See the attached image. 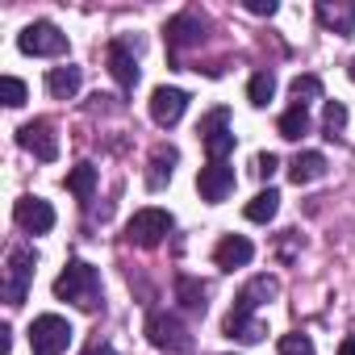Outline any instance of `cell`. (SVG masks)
Here are the masks:
<instances>
[{
  "label": "cell",
  "instance_id": "2e32d148",
  "mask_svg": "<svg viewBox=\"0 0 355 355\" xmlns=\"http://www.w3.org/2000/svg\"><path fill=\"white\" fill-rule=\"evenodd\" d=\"M175 163H180V150H175V146L163 142V146L150 150V171H146V189H150V193H159V189L171 180V167H175Z\"/></svg>",
  "mask_w": 355,
  "mask_h": 355
},
{
  "label": "cell",
  "instance_id": "f546056e",
  "mask_svg": "<svg viewBox=\"0 0 355 355\" xmlns=\"http://www.w3.org/2000/svg\"><path fill=\"white\" fill-rule=\"evenodd\" d=\"M247 13H255V17H272V13H276V0H247Z\"/></svg>",
  "mask_w": 355,
  "mask_h": 355
},
{
  "label": "cell",
  "instance_id": "e0dca14e",
  "mask_svg": "<svg viewBox=\"0 0 355 355\" xmlns=\"http://www.w3.org/2000/svg\"><path fill=\"white\" fill-rule=\"evenodd\" d=\"M322 175H326V155H322V150H301V155L288 163V180H293L297 189L322 180Z\"/></svg>",
  "mask_w": 355,
  "mask_h": 355
},
{
  "label": "cell",
  "instance_id": "44dd1931",
  "mask_svg": "<svg viewBox=\"0 0 355 355\" xmlns=\"http://www.w3.org/2000/svg\"><path fill=\"white\" fill-rule=\"evenodd\" d=\"M222 330L230 334V338H239V343H259L268 330L255 322V318H243V313H226V322H222Z\"/></svg>",
  "mask_w": 355,
  "mask_h": 355
},
{
  "label": "cell",
  "instance_id": "4dcf8cb0",
  "mask_svg": "<svg viewBox=\"0 0 355 355\" xmlns=\"http://www.w3.org/2000/svg\"><path fill=\"white\" fill-rule=\"evenodd\" d=\"M276 167H280V159H276V155H259V159H255V171L263 175V180H268V175H276Z\"/></svg>",
  "mask_w": 355,
  "mask_h": 355
},
{
  "label": "cell",
  "instance_id": "5b68a950",
  "mask_svg": "<svg viewBox=\"0 0 355 355\" xmlns=\"http://www.w3.org/2000/svg\"><path fill=\"white\" fill-rule=\"evenodd\" d=\"M171 226H175L171 214L150 205V209H138V214L125 222V239H130L134 247H146V251H150V247H159V243L171 234Z\"/></svg>",
  "mask_w": 355,
  "mask_h": 355
},
{
  "label": "cell",
  "instance_id": "7402d4cb",
  "mask_svg": "<svg viewBox=\"0 0 355 355\" xmlns=\"http://www.w3.org/2000/svg\"><path fill=\"white\" fill-rule=\"evenodd\" d=\"M67 189H71L80 201H92V193H96V167H92V163L71 167V171H67Z\"/></svg>",
  "mask_w": 355,
  "mask_h": 355
},
{
  "label": "cell",
  "instance_id": "1f68e13d",
  "mask_svg": "<svg viewBox=\"0 0 355 355\" xmlns=\"http://www.w3.org/2000/svg\"><path fill=\"white\" fill-rule=\"evenodd\" d=\"M13 351V330L5 326V330H0V355H9Z\"/></svg>",
  "mask_w": 355,
  "mask_h": 355
},
{
  "label": "cell",
  "instance_id": "9c48e42d",
  "mask_svg": "<svg viewBox=\"0 0 355 355\" xmlns=\"http://www.w3.org/2000/svg\"><path fill=\"white\" fill-rule=\"evenodd\" d=\"M13 218H17V226H21L26 234H51V230H55V209H51V201H42V197H21V201L13 205Z\"/></svg>",
  "mask_w": 355,
  "mask_h": 355
},
{
  "label": "cell",
  "instance_id": "4316f807",
  "mask_svg": "<svg viewBox=\"0 0 355 355\" xmlns=\"http://www.w3.org/2000/svg\"><path fill=\"white\" fill-rule=\"evenodd\" d=\"M322 130H326V138H334V134H343V130H347V105H343V101H326Z\"/></svg>",
  "mask_w": 355,
  "mask_h": 355
},
{
  "label": "cell",
  "instance_id": "4fadbf2b",
  "mask_svg": "<svg viewBox=\"0 0 355 355\" xmlns=\"http://www.w3.org/2000/svg\"><path fill=\"white\" fill-rule=\"evenodd\" d=\"M163 34H167V46H171V51H184V46H197V42L205 38V21H201V13L189 9V13H180V17H171Z\"/></svg>",
  "mask_w": 355,
  "mask_h": 355
},
{
  "label": "cell",
  "instance_id": "d6a6232c",
  "mask_svg": "<svg viewBox=\"0 0 355 355\" xmlns=\"http://www.w3.org/2000/svg\"><path fill=\"white\" fill-rule=\"evenodd\" d=\"M84 355H117V351H113V347H109V343H92V347H88V351H84Z\"/></svg>",
  "mask_w": 355,
  "mask_h": 355
},
{
  "label": "cell",
  "instance_id": "9a60e30c",
  "mask_svg": "<svg viewBox=\"0 0 355 355\" xmlns=\"http://www.w3.org/2000/svg\"><path fill=\"white\" fill-rule=\"evenodd\" d=\"M251 259H255V247H251V239H243V234H226V239L218 243V251H214V263H218L222 272L247 268Z\"/></svg>",
  "mask_w": 355,
  "mask_h": 355
},
{
  "label": "cell",
  "instance_id": "ac0fdd59",
  "mask_svg": "<svg viewBox=\"0 0 355 355\" xmlns=\"http://www.w3.org/2000/svg\"><path fill=\"white\" fill-rule=\"evenodd\" d=\"M109 71L121 88H134L138 84V59L130 55V42H113L109 46Z\"/></svg>",
  "mask_w": 355,
  "mask_h": 355
},
{
  "label": "cell",
  "instance_id": "8992f818",
  "mask_svg": "<svg viewBox=\"0 0 355 355\" xmlns=\"http://www.w3.org/2000/svg\"><path fill=\"white\" fill-rule=\"evenodd\" d=\"M17 46L26 55H38V59H55V55H67V34L51 21H34L17 34Z\"/></svg>",
  "mask_w": 355,
  "mask_h": 355
},
{
  "label": "cell",
  "instance_id": "6da1fadb",
  "mask_svg": "<svg viewBox=\"0 0 355 355\" xmlns=\"http://www.w3.org/2000/svg\"><path fill=\"white\" fill-rule=\"evenodd\" d=\"M55 297L59 301H76L80 309L96 313L101 309V276H96V268L84 263V259H71L59 272V280H55Z\"/></svg>",
  "mask_w": 355,
  "mask_h": 355
},
{
  "label": "cell",
  "instance_id": "277c9868",
  "mask_svg": "<svg viewBox=\"0 0 355 355\" xmlns=\"http://www.w3.org/2000/svg\"><path fill=\"white\" fill-rule=\"evenodd\" d=\"M201 146L209 155V163H226V155L234 150V130H230V109H209L197 125Z\"/></svg>",
  "mask_w": 355,
  "mask_h": 355
},
{
  "label": "cell",
  "instance_id": "3957f363",
  "mask_svg": "<svg viewBox=\"0 0 355 355\" xmlns=\"http://www.w3.org/2000/svg\"><path fill=\"white\" fill-rule=\"evenodd\" d=\"M146 338H150V347L171 351V355H184V351L193 347L189 326L175 318V313H163V309H155V313L146 318Z\"/></svg>",
  "mask_w": 355,
  "mask_h": 355
},
{
  "label": "cell",
  "instance_id": "7c38bea8",
  "mask_svg": "<svg viewBox=\"0 0 355 355\" xmlns=\"http://www.w3.org/2000/svg\"><path fill=\"white\" fill-rule=\"evenodd\" d=\"M276 293H280V284H276L272 276H255V280H247V284L239 288V297H234V309H230V313L255 318V309H259L263 301H272Z\"/></svg>",
  "mask_w": 355,
  "mask_h": 355
},
{
  "label": "cell",
  "instance_id": "83f0119b",
  "mask_svg": "<svg viewBox=\"0 0 355 355\" xmlns=\"http://www.w3.org/2000/svg\"><path fill=\"white\" fill-rule=\"evenodd\" d=\"M276 351H280V355H318V351H313V338H309V334H284Z\"/></svg>",
  "mask_w": 355,
  "mask_h": 355
},
{
  "label": "cell",
  "instance_id": "836d02e7",
  "mask_svg": "<svg viewBox=\"0 0 355 355\" xmlns=\"http://www.w3.org/2000/svg\"><path fill=\"white\" fill-rule=\"evenodd\" d=\"M338 355H355V334H351V338H343V343H338Z\"/></svg>",
  "mask_w": 355,
  "mask_h": 355
},
{
  "label": "cell",
  "instance_id": "484cf974",
  "mask_svg": "<svg viewBox=\"0 0 355 355\" xmlns=\"http://www.w3.org/2000/svg\"><path fill=\"white\" fill-rule=\"evenodd\" d=\"M288 92H293V105H309V101H318L322 96V80L318 76H297L293 84H288Z\"/></svg>",
  "mask_w": 355,
  "mask_h": 355
},
{
  "label": "cell",
  "instance_id": "cb8c5ba5",
  "mask_svg": "<svg viewBox=\"0 0 355 355\" xmlns=\"http://www.w3.org/2000/svg\"><path fill=\"white\" fill-rule=\"evenodd\" d=\"M272 96H276V76H272V71H255L251 84H247V101H251L255 109H263Z\"/></svg>",
  "mask_w": 355,
  "mask_h": 355
},
{
  "label": "cell",
  "instance_id": "ba28073f",
  "mask_svg": "<svg viewBox=\"0 0 355 355\" xmlns=\"http://www.w3.org/2000/svg\"><path fill=\"white\" fill-rule=\"evenodd\" d=\"M197 193H201V201L222 205L234 193V167L230 163H205L201 175H197Z\"/></svg>",
  "mask_w": 355,
  "mask_h": 355
},
{
  "label": "cell",
  "instance_id": "ffe728a7",
  "mask_svg": "<svg viewBox=\"0 0 355 355\" xmlns=\"http://www.w3.org/2000/svg\"><path fill=\"white\" fill-rule=\"evenodd\" d=\"M205 284L197 276H175V301H180L189 313H205Z\"/></svg>",
  "mask_w": 355,
  "mask_h": 355
},
{
  "label": "cell",
  "instance_id": "8fae6325",
  "mask_svg": "<svg viewBox=\"0 0 355 355\" xmlns=\"http://www.w3.org/2000/svg\"><path fill=\"white\" fill-rule=\"evenodd\" d=\"M17 142L26 146V150H34L42 163H51L55 155H59V138H55V130H51V121H26L21 130H17Z\"/></svg>",
  "mask_w": 355,
  "mask_h": 355
},
{
  "label": "cell",
  "instance_id": "603a6c76",
  "mask_svg": "<svg viewBox=\"0 0 355 355\" xmlns=\"http://www.w3.org/2000/svg\"><path fill=\"white\" fill-rule=\"evenodd\" d=\"M301 134H309V109L293 105V109H284V113H280V138L297 142Z\"/></svg>",
  "mask_w": 355,
  "mask_h": 355
},
{
  "label": "cell",
  "instance_id": "7a4b0ae2",
  "mask_svg": "<svg viewBox=\"0 0 355 355\" xmlns=\"http://www.w3.org/2000/svg\"><path fill=\"white\" fill-rule=\"evenodd\" d=\"M71 338H76V330H71V322L59 318V313H42V318H34V326H30V351H34V355H63V351L71 347Z\"/></svg>",
  "mask_w": 355,
  "mask_h": 355
},
{
  "label": "cell",
  "instance_id": "e575fe53",
  "mask_svg": "<svg viewBox=\"0 0 355 355\" xmlns=\"http://www.w3.org/2000/svg\"><path fill=\"white\" fill-rule=\"evenodd\" d=\"M347 76H351V80H355V59H351V67H347Z\"/></svg>",
  "mask_w": 355,
  "mask_h": 355
},
{
  "label": "cell",
  "instance_id": "30bf717a",
  "mask_svg": "<svg viewBox=\"0 0 355 355\" xmlns=\"http://www.w3.org/2000/svg\"><path fill=\"white\" fill-rule=\"evenodd\" d=\"M184 109H189V92L184 88H155L150 92V117L159 121V125H175L184 117Z\"/></svg>",
  "mask_w": 355,
  "mask_h": 355
},
{
  "label": "cell",
  "instance_id": "52a82bcc",
  "mask_svg": "<svg viewBox=\"0 0 355 355\" xmlns=\"http://www.w3.org/2000/svg\"><path fill=\"white\" fill-rule=\"evenodd\" d=\"M30 280H34V251L30 247H13L5 259V301L21 305L30 297Z\"/></svg>",
  "mask_w": 355,
  "mask_h": 355
},
{
  "label": "cell",
  "instance_id": "5bb4252c",
  "mask_svg": "<svg viewBox=\"0 0 355 355\" xmlns=\"http://www.w3.org/2000/svg\"><path fill=\"white\" fill-rule=\"evenodd\" d=\"M318 21L334 34H355V0H318Z\"/></svg>",
  "mask_w": 355,
  "mask_h": 355
},
{
  "label": "cell",
  "instance_id": "d4e9b609",
  "mask_svg": "<svg viewBox=\"0 0 355 355\" xmlns=\"http://www.w3.org/2000/svg\"><path fill=\"white\" fill-rule=\"evenodd\" d=\"M276 209H280V193H276V189H268V193H259L243 214H247L251 222H259V226H263V222H272V218H276Z\"/></svg>",
  "mask_w": 355,
  "mask_h": 355
},
{
  "label": "cell",
  "instance_id": "d6986e66",
  "mask_svg": "<svg viewBox=\"0 0 355 355\" xmlns=\"http://www.w3.org/2000/svg\"><path fill=\"white\" fill-rule=\"evenodd\" d=\"M80 80H84V76H80V67H71V63H67V67H51V71H46V92H51L55 101H71V96L80 92Z\"/></svg>",
  "mask_w": 355,
  "mask_h": 355
},
{
  "label": "cell",
  "instance_id": "f1b7e54d",
  "mask_svg": "<svg viewBox=\"0 0 355 355\" xmlns=\"http://www.w3.org/2000/svg\"><path fill=\"white\" fill-rule=\"evenodd\" d=\"M0 92H5V105H9V109H21V105H26V84H21L17 76H5V80H0Z\"/></svg>",
  "mask_w": 355,
  "mask_h": 355
}]
</instances>
